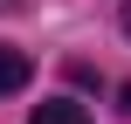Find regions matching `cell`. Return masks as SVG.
Returning a JSON list of instances; mask_svg holds the SVG:
<instances>
[{
    "mask_svg": "<svg viewBox=\"0 0 131 124\" xmlns=\"http://www.w3.org/2000/svg\"><path fill=\"white\" fill-rule=\"evenodd\" d=\"M14 90H28V55L0 41V97H14Z\"/></svg>",
    "mask_w": 131,
    "mask_h": 124,
    "instance_id": "6da1fadb",
    "label": "cell"
},
{
    "mask_svg": "<svg viewBox=\"0 0 131 124\" xmlns=\"http://www.w3.org/2000/svg\"><path fill=\"white\" fill-rule=\"evenodd\" d=\"M35 124H90V117H83V104H69V97H48V104H35Z\"/></svg>",
    "mask_w": 131,
    "mask_h": 124,
    "instance_id": "7a4b0ae2",
    "label": "cell"
},
{
    "mask_svg": "<svg viewBox=\"0 0 131 124\" xmlns=\"http://www.w3.org/2000/svg\"><path fill=\"white\" fill-rule=\"evenodd\" d=\"M124 35H131V0H124Z\"/></svg>",
    "mask_w": 131,
    "mask_h": 124,
    "instance_id": "3957f363",
    "label": "cell"
},
{
    "mask_svg": "<svg viewBox=\"0 0 131 124\" xmlns=\"http://www.w3.org/2000/svg\"><path fill=\"white\" fill-rule=\"evenodd\" d=\"M124 110H131V90H124Z\"/></svg>",
    "mask_w": 131,
    "mask_h": 124,
    "instance_id": "277c9868",
    "label": "cell"
}]
</instances>
